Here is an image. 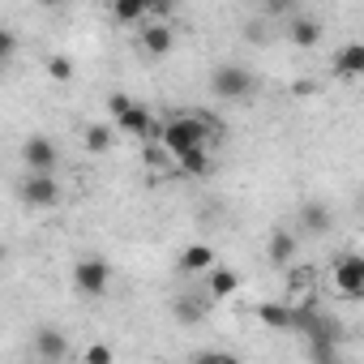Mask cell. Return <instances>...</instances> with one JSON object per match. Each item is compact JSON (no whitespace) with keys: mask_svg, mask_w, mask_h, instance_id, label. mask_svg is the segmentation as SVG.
<instances>
[{"mask_svg":"<svg viewBox=\"0 0 364 364\" xmlns=\"http://www.w3.org/2000/svg\"><path fill=\"white\" fill-rule=\"evenodd\" d=\"M39 5H43V9H56V5H60V0H39Z\"/></svg>","mask_w":364,"mask_h":364,"instance_id":"cell-29","label":"cell"},{"mask_svg":"<svg viewBox=\"0 0 364 364\" xmlns=\"http://www.w3.org/2000/svg\"><path fill=\"white\" fill-rule=\"evenodd\" d=\"M338 351H343V338H304V355L317 360V364L338 360Z\"/></svg>","mask_w":364,"mask_h":364,"instance_id":"cell-21","label":"cell"},{"mask_svg":"<svg viewBox=\"0 0 364 364\" xmlns=\"http://www.w3.org/2000/svg\"><path fill=\"white\" fill-rule=\"evenodd\" d=\"M176 167L185 171V176H198V180H202V176L210 171V150H206V146H193V150H185V154H176Z\"/></svg>","mask_w":364,"mask_h":364,"instance_id":"cell-20","label":"cell"},{"mask_svg":"<svg viewBox=\"0 0 364 364\" xmlns=\"http://www.w3.org/2000/svg\"><path fill=\"white\" fill-rule=\"evenodd\" d=\"M48 77L52 82H73L77 77V65H73V56H65V52H56V56H48Z\"/></svg>","mask_w":364,"mask_h":364,"instance_id":"cell-22","label":"cell"},{"mask_svg":"<svg viewBox=\"0 0 364 364\" xmlns=\"http://www.w3.org/2000/svg\"><path fill=\"white\" fill-rule=\"evenodd\" d=\"M262 5H266V14L274 22H291L296 18V0H262Z\"/></svg>","mask_w":364,"mask_h":364,"instance_id":"cell-24","label":"cell"},{"mask_svg":"<svg viewBox=\"0 0 364 364\" xmlns=\"http://www.w3.org/2000/svg\"><path fill=\"white\" fill-rule=\"evenodd\" d=\"M215 133H223V120H219V116H206V112L167 116V120L159 124V141L171 150V159L185 154V150H193V146H206Z\"/></svg>","mask_w":364,"mask_h":364,"instance_id":"cell-1","label":"cell"},{"mask_svg":"<svg viewBox=\"0 0 364 364\" xmlns=\"http://www.w3.org/2000/svg\"><path fill=\"white\" fill-rule=\"evenodd\" d=\"M210 266H215V249L210 245H189L185 253L176 257V270L180 274H206Z\"/></svg>","mask_w":364,"mask_h":364,"instance_id":"cell-18","label":"cell"},{"mask_svg":"<svg viewBox=\"0 0 364 364\" xmlns=\"http://www.w3.org/2000/svg\"><path fill=\"white\" fill-rule=\"evenodd\" d=\"M107 287H112V262H103V257H82V262L73 266V291H77L82 300H103Z\"/></svg>","mask_w":364,"mask_h":364,"instance_id":"cell-3","label":"cell"},{"mask_svg":"<svg viewBox=\"0 0 364 364\" xmlns=\"http://www.w3.org/2000/svg\"><path fill=\"white\" fill-rule=\"evenodd\" d=\"M116 133H120L116 120H107V124H103V120H90V124H82V146H86L90 154H107V150L116 146Z\"/></svg>","mask_w":364,"mask_h":364,"instance_id":"cell-12","label":"cell"},{"mask_svg":"<svg viewBox=\"0 0 364 364\" xmlns=\"http://www.w3.org/2000/svg\"><path fill=\"white\" fill-rule=\"evenodd\" d=\"M82 360H86V364H112V360H116V351H112L107 343H90V347L82 351Z\"/></svg>","mask_w":364,"mask_h":364,"instance_id":"cell-25","label":"cell"},{"mask_svg":"<svg viewBox=\"0 0 364 364\" xmlns=\"http://www.w3.org/2000/svg\"><path fill=\"white\" fill-rule=\"evenodd\" d=\"M253 313H257V321H262L266 330H279V334H296V304H283V300H266V304H257Z\"/></svg>","mask_w":364,"mask_h":364,"instance_id":"cell-11","label":"cell"},{"mask_svg":"<svg viewBox=\"0 0 364 364\" xmlns=\"http://www.w3.org/2000/svg\"><path fill=\"white\" fill-rule=\"evenodd\" d=\"M287 283H291V291H296V296H309V291L317 287V270H313V266H296V262H291V279H287Z\"/></svg>","mask_w":364,"mask_h":364,"instance_id":"cell-23","label":"cell"},{"mask_svg":"<svg viewBox=\"0 0 364 364\" xmlns=\"http://www.w3.org/2000/svg\"><path fill=\"white\" fill-rule=\"evenodd\" d=\"M31 351H35L39 364H60V360H69V338L56 326H39L35 338H31Z\"/></svg>","mask_w":364,"mask_h":364,"instance_id":"cell-10","label":"cell"},{"mask_svg":"<svg viewBox=\"0 0 364 364\" xmlns=\"http://www.w3.org/2000/svg\"><path fill=\"white\" fill-rule=\"evenodd\" d=\"M296 249H300V240H296V232H287V228H274L270 240H266V257H270L274 266H291V262H296Z\"/></svg>","mask_w":364,"mask_h":364,"instance_id":"cell-13","label":"cell"},{"mask_svg":"<svg viewBox=\"0 0 364 364\" xmlns=\"http://www.w3.org/2000/svg\"><path fill=\"white\" fill-rule=\"evenodd\" d=\"M240 5H253V0H240Z\"/></svg>","mask_w":364,"mask_h":364,"instance_id":"cell-30","label":"cell"},{"mask_svg":"<svg viewBox=\"0 0 364 364\" xmlns=\"http://www.w3.org/2000/svg\"><path fill=\"white\" fill-rule=\"evenodd\" d=\"M236 291H240V274L215 262V266L206 270V296H210V300H228V296H236Z\"/></svg>","mask_w":364,"mask_h":364,"instance_id":"cell-14","label":"cell"},{"mask_svg":"<svg viewBox=\"0 0 364 364\" xmlns=\"http://www.w3.org/2000/svg\"><path fill=\"white\" fill-rule=\"evenodd\" d=\"M291 95H296V99H309V95H317V86H313V82H296Z\"/></svg>","mask_w":364,"mask_h":364,"instance_id":"cell-28","label":"cell"},{"mask_svg":"<svg viewBox=\"0 0 364 364\" xmlns=\"http://www.w3.org/2000/svg\"><path fill=\"white\" fill-rule=\"evenodd\" d=\"M22 163H26V171H56L60 150H56V141H52V137L31 133V137L22 141Z\"/></svg>","mask_w":364,"mask_h":364,"instance_id":"cell-9","label":"cell"},{"mask_svg":"<svg viewBox=\"0 0 364 364\" xmlns=\"http://www.w3.org/2000/svg\"><path fill=\"white\" fill-rule=\"evenodd\" d=\"M210 90H215V99H228V103H240V99H253V90H257V77L245 69V65H219L215 73H210Z\"/></svg>","mask_w":364,"mask_h":364,"instance_id":"cell-2","label":"cell"},{"mask_svg":"<svg viewBox=\"0 0 364 364\" xmlns=\"http://www.w3.org/2000/svg\"><path fill=\"white\" fill-rule=\"evenodd\" d=\"M0 56H5V60H14L18 56V35L5 26V31H0Z\"/></svg>","mask_w":364,"mask_h":364,"instance_id":"cell-27","label":"cell"},{"mask_svg":"<svg viewBox=\"0 0 364 364\" xmlns=\"http://www.w3.org/2000/svg\"><path fill=\"white\" fill-rule=\"evenodd\" d=\"M287 39H291L296 48H304V52H309V48H317V43H321V26H317L313 18L296 14V18L287 22Z\"/></svg>","mask_w":364,"mask_h":364,"instance_id":"cell-19","label":"cell"},{"mask_svg":"<svg viewBox=\"0 0 364 364\" xmlns=\"http://www.w3.org/2000/svg\"><path fill=\"white\" fill-rule=\"evenodd\" d=\"M330 274L343 300H364V253H338Z\"/></svg>","mask_w":364,"mask_h":364,"instance_id":"cell-5","label":"cell"},{"mask_svg":"<svg viewBox=\"0 0 364 364\" xmlns=\"http://www.w3.org/2000/svg\"><path fill=\"white\" fill-rule=\"evenodd\" d=\"M129 107H133V99H129L124 90H116V95H107V116H112V120H116L120 112H129Z\"/></svg>","mask_w":364,"mask_h":364,"instance_id":"cell-26","label":"cell"},{"mask_svg":"<svg viewBox=\"0 0 364 364\" xmlns=\"http://www.w3.org/2000/svg\"><path fill=\"white\" fill-rule=\"evenodd\" d=\"M22 202L31 206V210H52L60 198H65V189H60V180L52 176V171H26V180H22Z\"/></svg>","mask_w":364,"mask_h":364,"instance_id":"cell-4","label":"cell"},{"mask_svg":"<svg viewBox=\"0 0 364 364\" xmlns=\"http://www.w3.org/2000/svg\"><path fill=\"white\" fill-rule=\"evenodd\" d=\"M137 48H141L150 60L171 56V48H176V31H171V22H141V26H137Z\"/></svg>","mask_w":364,"mask_h":364,"instance_id":"cell-7","label":"cell"},{"mask_svg":"<svg viewBox=\"0 0 364 364\" xmlns=\"http://www.w3.org/2000/svg\"><path fill=\"white\" fill-rule=\"evenodd\" d=\"M334 73L338 77H364V39H355V43H343L338 52H334Z\"/></svg>","mask_w":364,"mask_h":364,"instance_id":"cell-15","label":"cell"},{"mask_svg":"<svg viewBox=\"0 0 364 364\" xmlns=\"http://www.w3.org/2000/svg\"><path fill=\"white\" fill-rule=\"evenodd\" d=\"M116 129H120V137H133V141L159 137V120H154V112L141 107V103H133L129 112H120V116H116Z\"/></svg>","mask_w":364,"mask_h":364,"instance_id":"cell-8","label":"cell"},{"mask_svg":"<svg viewBox=\"0 0 364 364\" xmlns=\"http://www.w3.org/2000/svg\"><path fill=\"white\" fill-rule=\"evenodd\" d=\"M112 18L120 22V26H141V22H150V18H171V0H112Z\"/></svg>","mask_w":364,"mask_h":364,"instance_id":"cell-6","label":"cell"},{"mask_svg":"<svg viewBox=\"0 0 364 364\" xmlns=\"http://www.w3.org/2000/svg\"><path fill=\"white\" fill-rule=\"evenodd\" d=\"M206 291L202 296H176L171 300V317L180 321V326H198V321H206Z\"/></svg>","mask_w":364,"mask_h":364,"instance_id":"cell-17","label":"cell"},{"mask_svg":"<svg viewBox=\"0 0 364 364\" xmlns=\"http://www.w3.org/2000/svg\"><path fill=\"white\" fill-rule=\"evenodd\" d=\"M300 228H304L309 236H330V228H334L330 206H326V202H304V206H300Z\"/></svg>","mask_w":364,"mask_h":364,"instance_id":"cell-16","label":"cell"}]
</instances>
